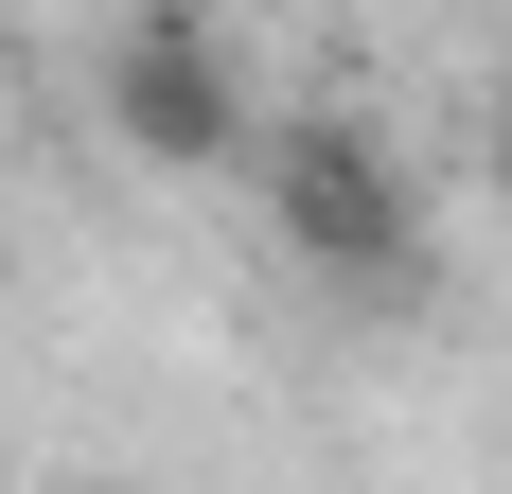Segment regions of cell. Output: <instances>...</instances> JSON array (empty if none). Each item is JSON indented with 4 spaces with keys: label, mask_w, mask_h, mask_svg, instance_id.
Wrapping results in <instances>:
<instances>
[{
    "label": "cell",
    "mask_w": 512,
    "mask_h": 494,
    "mask_svg": "<svg viewBox=\"0 0 512 494\" xmlns=\"http://www.w3.org/2000/svg\"><path fill=\"white\" fill-rule=\"evenodd\" d=\"M265 159V212H283V265H318V283H407L424 265V195H407V159L371 142L354 106H301V124H248Z\"/></svg>",
    "instance_id": "obj_1"
},
{
    "label": "cell",
    "mask_w": 512,
    "mask_h": 494,
    "mask_svg": "<svg viewBox=\"0 0 512 494\" xmlns=\"http://www.w3.org/2000/svg\"><path fill=\"white\" fill-rule=\"evenodd\" d=\"M248 71H230V36L212 18H177V0H142L124 36H106V142L159 159V177H230L248 159Z\"/></svg>",
    "instance_id": "obj_2"
},
{
    "label": "cell",
    "mask_w": 512,
    "mask_h": 494,
    "mask_svg": "<svg viewBox=\"0 0 512 494\" xmlns=\"http://www.w3.org/2000/svg\"><path fill=\"white\" fill-rule=\"evenodd\" d=\"M495 195H512V106H495Z\"/></svg>",
    "instance_id": "obj_3"
}]
</instances>
